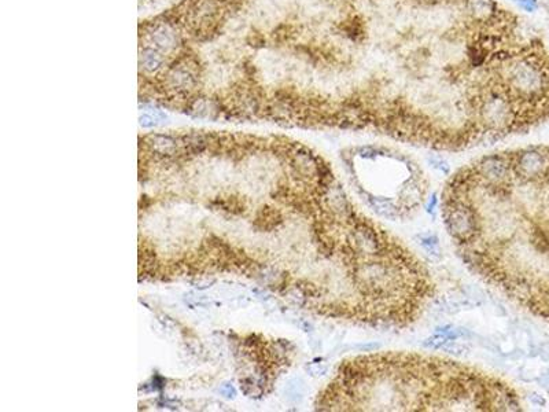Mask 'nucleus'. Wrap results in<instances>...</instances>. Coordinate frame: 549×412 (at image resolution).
Returning a JSON list of instances; mask_svg holds the SVG:
<instances>
[{
    "instance_id": "obj_1",
    "label": "nucleus",
    "mask_w": 549,
    "mask_h": 412,
    "mask_svg": "<svg viewBox=\"0 0 549 412\" xmlns=\"http://www.w3.org/2000/svg\"><path fill=\"white\" fill-rule=\"evenodd\" d=\"M320 411H519L518 392L461 361L418 352L346 359L316 401Z\"/></svg>"
},
{
    "instance_id": "obj_2",
    "label": "nucleus",
    "mask_w": 549,
    "mask_h": 412,
    "mask_svg": "<svg viewBox=\"0 0 549 412\" xmlns=\"http://www.w3.org/2000/svg\"><path fill=\"white\" fill-rule=\"evenodd\" d=\"M350 179L373 212L391 221L411 218L423 205L429 182L411 158L361 146L342 155Z\"/></svg>"
},
{
    "instance_id": "obj_3",
    "label": "nucleus",
    "mask_w": 549,
    "mask_h": 412,
    "mask_svg": "<svg viewBox=\"0 0 549 412\" xmlns=\"http://www.w3.org/2000/svg\"><path fill=\"white\" fill-rule=\"evenodd\" d=\"M153 151L161 155H173L178 151V139L168 135H151L147 140Z\"/></svg>"
},
{
    "instance_id": "obj_4",
    "label": "nucleus",
    "mask_w": 549,
    "mask_h": 412,
    "mask_svg": "<svg viewBox=\"0 0 549 412\" xmlns=\"http://www.w3.org/2000/svg\"><path fill=\"white\" fill-rule=\"evenodd\" d=\"M516 3H519L522 8H525L526 11H536L538 8V0H515Z\"/></svg>"
},
{
    "instance_id": "obj_5",
    "label": "nucleus",
    "mask_w": 549,
    "mask_h": 412,
    "mask_svg": "<svg viewBox=\"0 0 549 412\" xmlns=\"http://www.w3.org/2000/svg\"><path fill=\"white\" fill-rule=\"evenodd\" d=\"M218 392H220L224 397H228V399H232V397L236 396V390H235V388L231 384H224L223 386L220 388Z\"/></svg>"
},
{
    "instance_id": "obj_6",
    "label": "nucleus",
    "mask_w": 549,
    "mask_h": 412,
    "mask_svg": "<svg viewBox=\"0 0 549 412\" xmlns=\"http://www.w3.org/2000/svg\"><path fill=\"white\" fill-rule=\"evenodd\" d=\"M140 124L146 128H150V126L157 125V118L151 114H143L140 117Z\"/></svg>"
}]
</instances>
